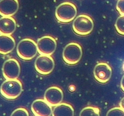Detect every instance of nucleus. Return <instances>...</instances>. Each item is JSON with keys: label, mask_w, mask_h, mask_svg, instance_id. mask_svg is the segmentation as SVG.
I'll return each instance as SVG.
<instances>
[{"label": "nucleus", "mask_w": 124, "mask_h": 116, "mask_svg": "<svg viewBox=\"0 0 124 116\" xmlns=\"http://www.w3.org/2000/svg\"><path fill=\"white\" fill-rule=\"evenodd\" d=\"M23 91V85L20 80L16 79H6L2 83L0 92L2 96L9 100L16 99Z\"/></svg>", "instance_id": "nucleus-1"}, {"label": "nucleus", "mask_w": 124, "mask_h": 116, "mask_svg": "<svg viewBox=\"0 0 124 116\" xmlns=\"http://www.w3.org/2000/svg\"><path fill=\"white\" fill-rule=\"evenodd\" d=\"M77 15V8L73 3L64 2L57 7L55 16L59 22L68 23L74 20Z\"/></svg>", "instance_id": "nucleus-2"}, {"label": "nucleus", "mask_w": 124, "mask_h": 116, "mask_svg": "<svg viewBox=\"0 0 124 116\" xmlns=\"http://www.w3.org/2000/svg\"><path fill=\"white\" fill-rule=\"evenodd\" d=\"M16 51L21 59L26 60H31L35 58L38 53L37 45L31 39H23L18 43Z\"/></svg>", "instance_id": "nucleus-3"}, {"label": "nucleus", "mask_w": 124, "mask_h": 116, "mask_svg": "<svg viewBox=\"0 0 124 116\" xmlns=\"http://www.w3.org/2000/svg\"><path fill=\"white\" fill-rule=\"evenodd\" d=\"M82 56V47L76 42L68 44L64 48L62 53L63 60L69 65H75L78 63Z\"/></svg>", "instance_id": "nucleus-4"}, {"label": "nucleus", "mask_w": 124, "mask_h": 116, "mask_svg": "<svg viewBox=\"0 0 124 116\" xmlns=\"http://www.w3.org/2000/svg\"><path fill=\"white\" fill-rule=\"evenodd\" d=\"M94 23L92 18L86 14L78 16L73 22V29L76 34L81 36L88 35L93 31Z\"/></svg>", "instance_id": "nucleus-5"}, {"label": "nucleus", "mask_w": 124, "mask_h": 116, "mask_svg": "<svg viewBox=\"0 0 124 116\" xmlns=\"http://www.w3.org/2000/svg\"><path fill=\"white\" fill-rule=\"evenodd\" d=\"M35 67L36 71L41 74H49L54 69V60L50 56L41 54L35 60Z\"/></svg>", "instance_id": "nucleus-6"}, {"label": "nucleus", "mask_w": 124, "mask_h": 116, "mask_svg": "<svg viewBox=\"0 0 124 116\" xmlns=\"http://www.w3.org/2000/svg\"><path fill=\"white\" fill-rule=\"evenodd\" d=\"M38 51L42 55L50 56L56 49V41L50 36H44L38 40Z\"/></svg>", "instance_id": "nucleus-7"}, {"label": "nucleus", "mask_w": 124, "mask_h": 116, "mask_svg": "<svg viewBox=\"0 0 124 116\" xmlns=\"http://www.w3.org/2000/svg\"><path fill=\"white\" fill-rule=\"evenodd\" d=\"M2 74L6 79H16L20 74L19 63L15 59H9L5 61L2 68Z\"/></svg>", "instance_id": "nucleus-8"}, {"label": "nucleus", "mask_w": 124, "mask_h": 116, "mask_svg": "<svg viewBox=\"0 0 124 116\" xmlns=\"http://www.w3.org/2000/svg\"><path fill=\"white\" fill-rule=\"evenodd\" d=\"M93 72L96 80L101 83H105L111 79L112 69L106 62H100L96 65Z\"/></svg>", "instance_id": "nucleus-9"}, {"label": "nucleus", "mask_w": 124, "mask_h": 116, "mask_svg": "<svg viewBox=\"0 0 124 116\" xmlns=\"http://www.w3.org/2000/svg\"><path fill=\"white\" fill-rule=\"evenodd\" d=\"M64 93L60 88L56 86L49 87L44 93V100L52 106H55L62 102Z\"/></svg>", "instance_id": "nucleus-10"}, {"label": "nucleus", "mask_w": 124, "mask_h": 116, "mask_svg": "<svg viewBox=\"0 0 124 116\" xmlns=\"http://www.w3.org/2000/svg\"><path fill=\"white\" fill-rule=\"evenodd\" d=\"M31 109L36 116H52V106L44 99H36L31 104Z\"/></svg>", "instance_id": "nucleus-11"}, {"label": "nucleus", "mask_w": 124, "mask_h": 116, "mask_svg": "<svg viewBox=\"0 0 124 116\" xmlns=\"http://www.w3.org/2000/svg\"><path fill=\"white\" fill-rule=\"evenodd\" d=\"M18 9V0H0V15L2 16H12Z\"/></svg>", "instance_id": "nucleus-12"}, {"label": "nucleus", "mask_w": 124, "mask_h": 116, "mask_svg": "<svg viewBox=\"0 0 124 116\" xmlns=\"http://www.w3.org/2000/svg\"><path fill=\"white\" fill-rule=\"evenodd\" d=\"M16 28V23L11 16H2L0 18V34L11 35Z\"/></svg>", "instance_id": "nucleus-13"}, {"label": "nucleus", "mask_w": 124, "mask_h": 116, "mask_svg": "<svg viewBox=\"0 0 124 116\" xmlns=\"http://www.w3.org/2000/svg\"><path fill=\"white\" fill-rule=\"evenodd\" d=\"M15 44V40L12 36L0 34V54H9L13 50Z\"/></svg>", "instance_id": "nucleus-14"}, {"label": "nucleus", "mask_w": 124, "mask_h": 116, "mask_svg": "<svg viewBox=\"0 0 124 116\" xmlns=\"http://www.w3.org/2000/svg\"><path fill=\"white\" fill-rule=\"evenodd\" d=\"M53 116H73L74 109L66 103H61L55 106L52 111Z\"/></svg>", "instance_id": "nucleus-15"}, {"label": "nucleus", "mask_w": 124, "mask_h": 116, "mask_svg": "<svg viewBox=\"0 0 124 116\" xmlns=\"http://www.w3.org/2000/svg\"><path fill=\"white\" fill-rule=\"evenodd\" d=\"M81 116H99L100 110L98 108L93 106H87L81 111Z\"/></svg>", "instance_id": "nucleus-16"}, {"label": "nucleus", "mask_w": 124, "mask_h": 116, "mask_svg": "<svg viewBox=\"0 0 124 116\" xmlns=\"http://www.w3.org/2000/svg\"><path fill=\"white\" fill-rule=\"evenodd\" d=\"M115 27L120 35H124V15L120 16L117 18L115 23Z\"/></svg>", "instance_id": "nucleus-17"}, {"label": "nucleus", "mask_w": 124, "mask_h": 116, "mask_svg": "<svg viewBox=\"0 0 124 116\" xmlns=\"http://www.w3.org/2000/svg\"><path fill=\"white\" fill-rule=\"evenodd\" d=\"M107 116H124V110L121 107H115L109 110Z\"/></svg>", "instance_id": "nucleus-18"}, {"label": "nucleus", "mask_w": 124, "mask_h": 116, "mask_svg": "<svg viewBox=\"0 0 124 116\" xmlns=\"http://www.w3.org/2000/svg\"><path fill=\"white\" fill-rule=\"evenodd\" d=\"M12 116H29V114L27 110L24 108H19L15 110L12 114Z\"/></svg>", "instance_id": "nucleus-19"}, {"label": "nucleus", "mask_w": 124, "mask_h": 116, "mask_svg": "<svg viewBox=\"0 0 124 116\" xmlns=\"http://www.w3.org/2000/svg\"><path fill=\"white\" fill-rule=\"evenodd\" d=\"M116 8L121 15H124V0H119L117 1Z\"/></svg>", "instance_id": "nucleus-20"}, {"label": "nucleus", "mask_w": 124, "mask_h": 116, "mask_svg": "<svg viewBox=\"0 0 124 116\" xmlns=\"http://www.w3.org/2000/svg\"><path fill=\"white\" fill-rule=\"evenodd\" d=\"M121 88H122V90L124 91V76L122 77V80H121Z\"/></svg>", "instance_id": "nucleus-21"}, {"label": "nucleus", "mask_w": 124, "mask_h": 116, "mask_svg": "<svg viewBox=\"0 0 124 116\" xmlns=\"http://www.w3.org/2000/svg\"><path fill=\"white\" fill-rule=\"evenodd\" d=\"M120 106L124 110V97H123L120 102Z\"/></svg>", "instance_id": "nucleus-22"}, {"label": "nucleus", "mask_w": 124, "mask_h": 116, "mask_svg": "<svg viewBox=\"0 0 124 116\" xmlns=\"http://www.w3.org/2000/svg\"><path fill=\"white\" fill-rule=\"evenodd\" d=\"M123 70H124V65H123Z\"/></svg>", "instance_id": "nucleus-23"}]
</instances>
